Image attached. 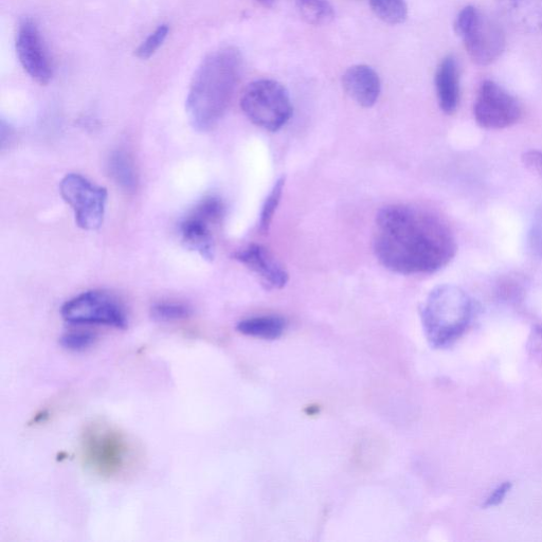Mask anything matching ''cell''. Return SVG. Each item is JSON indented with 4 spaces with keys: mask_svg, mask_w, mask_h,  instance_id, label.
<instances>
[{
    "mask_svg": "<svg viewBox=\"0 0 542 542\" xmlns=\"http://www.w3.org/2000/svg\"><path fill=\"white\" fill-rule=\"evenodd\" d=\"M224 215L225 206L220 198L206 197L180 224L183 243L205 260L212 261L215 256L213 229L221 224Z\"/></svg>",
    "mask_w": 542,
    "mask_h": 542,
    "instance_id": "9c48e42d",
    "label": "cell"
},
{
    "mask_svg": "<svg viewBox=\"0 0 542 542\" xmlns=\"http://www.w3.org/2000/svg\"><path fill=\"white\" fill-rule=\"evenodd\" d=\"M247 118L259 128L278 132L294 112L286 88L274 80H258L247 86L241 99Z\"/></svg>",
    "mask_w": 542,
    "mask_h": 542,
    "instance_id": "8992f818",
    "label": "cell"
},
{
    "mask_svg": "<svg viewBox=\"0 0 542 542\" xmlns=\"http://www.w3.org/2000/svg\"><path fill=\"white\" fill-rule=\"evenodd\" d=\"M455 31L463 40L469 58L479 66L495 63L507 47L503 28L473 6L459 13Z\"/></svg>",
    "mask_w": 542,
    "mask_h": 542,
    "instance_id": "5b68a950",
    "label": "cell"
},
{
    "mask_svg": "<svg viewBox=\"0 0 542 542\" xmlns=\"http://www.w3.org/2000/svg\"><path fill=\"white\" fill-rule=\"evenodd\" d=\"M243 58L234 47L208 54L190 85L186 110L193 128L206 132L223 118L241 78Z\"/></svg>",
    "mask_w": 542,
    "mask_h": 542,
    "instance_id": "7a4b0ae2",
    "label": "cell"
},
{
    "mask_svg": "<svg viewBox=\"0 0 542 542\" xmlns=\"http://www.w3.org/2000/svg\"><path fill=\"white\" fill-rule=\"evenodd\" d=\"M505 22L518 32L542 33V0H496Z\"/></svg>",
    "mask_w": 542,
    "mask_h": 542,
    "instance_id": "4fadbf2b",
    "label": "cell"
},
{
    "mask_svg": "<svg viewBox=\"0 0 542 542\" xmlns=\"http://www.w3.org/2000/svg\"><path fill=\"white\" fill-rule=\"evenodd\" d=\"M285 186V177H280L273 189H271L263 205L260 219V230L263 233L268 232L271 222H273L275 213L280 204L283 189Z\"/></svg>",
    "mask_w": 542,
    "mask_h": 542,
    "instance_id": "44dd1931",
    "label": "cell"
},
{
    "mask_svg": "<svg viewBox=\"0 0 542 542\" xmlns=\"http://www.w3.org/2000/svg\"><path fill=\"white\" fill-rule=\"evenodd\" d=\"M534 338L538 340V342L542 343V325H539L534 331Z\"/></svg>",
    "mask_w": 542,
    "mask_h": 542,
    "instance_id": "83f0119b",
    "label": "cell"
},
{
    "mask_svg": "<svg viewBox=\"0 0 542 542\" xmlns=\"http://www.w3.org/2000/svg\"><path fill=\"white\" fill-rule=\"evenodd\" d=\"M529 248L533 255L542 258V207L537 211L529 232Z\"/></svg>",
    "mask_w": 542,
    "mask_h": 542,
    "instance_id": "cb8c5ba5",
    "label": "cell"
},
{
    "mask_svg": "<svg viewBox=\"0 0 542 542\" xmlns=\"http://www.w3.org/2000/svg\"><path fill=\"white\" fill-rule=\"evenodd\" d=\"M343 88L358 105L372 107L381 95L382 85L377 72L367 65L349 68L342 78Z\"/></svg>",
    "mask_w": 542,
    "mask_h": 542,
    "instance_id": "5bb4252c",
    "label": "cell"
},
{
    "mask_svg": "<svg viewBox=\"0 0 542 542\" xmlns=\"http://www.w3.org/2000/svg\"><path fill=\"white\" fill-rule=\"evenodd\" d=\"M302 20L314 26L330 24L335 17L329 0H294Z\"/></svg>",
    "mask_w": 542,
    "mask_h": 542,
    "instance_id": "ac0fdd59",
    "label": "cell"
},
{
    "mask_svg": "<svg viewBox=\"0 0 542 542\" xmlns=\"http://www.w3.org/2000/svg\"><path fill=\"white\" fill-rule=\"evenodd\" d=\"M81 457L89 472L104 479L129 475L138 461L135 443L125 432L103 422L88 424L81 436Z\"/></svg>",
    "mask_w": 542,
    "mask_h": 542,
    "instance_id": "3957f363",
    "label": "cell"
},
{
    "mask_svg": "<svg viewBox=\"0 0 542 542\" xmlns=\"http://www.w3.org/2000/svg\"><path fill=\"white\" fill-rule=\"evenodd\" d=\"M97 336L87 331H72L64 334L60 343L61 346L71 352H84L95 346Z\"/></svg>",
    "mask_w": 542,
    "mask_h": 542,
    "instance_id": "7402d4cb",
    "label": "cell"
},
{
    "mask_svg": "<svg viewBox=\"0 0 542 542\" xmlns=\"http://www.w3.org/2000/svg\"><path fill=\"white\" fill-rule=\"evenodd\" d=\"M192 311L189 306L176 302H161L154 304L151 316L156 321L173 322L189 318Z\"/></svg>",
    "mask_w": 542,
    "mask_h": 542,
    "instance_id": "ffe728a7",
    "label": "cell"
},
{
    "mask_svg": "<svg viewBox=\"0 0 542 542\" xmlns=\"http://www.w3.org/2000/svg\"><path fill=\"white\" fill-rule=\"evenodd\" d=\"M511 486L512 484L510 482H505L502 485L498 486L494 493L489 498H487L484 504V508H492L500 504L505 498V496H507L508 492L511 490Z\"/></svg>",
    "mask_w": 542,
    "mask_h": 542,
    "instance_id": "484cf974",
    "label": "cell"
},
{
    "mask_svg": "<svg viewBox=\"0 0 542 542\" xmlns=\"http://www.w3.org/2000/svg\"><path fill=\"white\" fill-rule=\"evenodd\" d=\"M16 52L27 74L41 85H47L53 76L51 61L48 57L38 25L31 18H24L16 34Z\"/></svg>",
    "mask_w": 542,
    "mask_h": 542,
    "instance_id": "8fae6325",
    "label": "cell"
},
{
    "mask_svg": "<svg viewBox=\"0 0 542 542\" xmlns=\"http://www.w3.org/2000/svg\"><path fill=\"white\" fill-rule=\"evenodd\" d=\"M108 174L114 182L126 191H134L137 174L130 156L122 151L114 152L107 161Z\"/></svg>",
    "mask_w": 542,
    "mask_h": 542,
    "instance_id": "e0dca14e",
    "label": "cell"
},
{
    "mask_svg": "<svg viewBox=\"0 0 542 542\" xmlns=\"http://www.w3.org/2000/svg\"><path fill=\"white\" fill-rule=\"evenodd\" d=\"M169 31L168 25H160L148 36L146 41L141 43L137 49V57L141 60H148L153 57L156 51L165 43Z\"/></svg>",
    "mask_w": 542,
    "mask_h": 542,
    "instance_id": "603a6c76",
    "label": "cell"
},
{
    "mask_svg": "<svg viewBox=\"0 0 542 542\" xmlns=\"http://www.w3.org/2000/svg\"><path fill=\"white\" fill-rule=\"evenodd\" d=\"M474 315V302L456 285L433 289L422 306L421 317L426 336L435 348H445L467 330Z\"/></svg>",
    "mask_w": 542,
    "mask_h": 542,
    "instance_id": "277c9868",
    "label": "cell"
},
{
    "mask_svg": "<svg viewBox=\"0 0 542 542\" xmlns=\"http://www.w3.org/2000/svg\"><path fill=\"white\" fill-rule=\"evenodd\" d=\"M436 89L443 113L455 114L460 103V75L454 57H446L439 65L436 74Z\"/></svg>",
    "mask_w": 542,
    "mask_h": 542,
    "instance_id": "9a60e30c",
    "label": "cell"
},
{
    "mask_svg": "<svg viewBox=\"0 0 542 542\" xmlns=\"http://www.w3.org/2000/svg\"><path fill=\"white\" fill-rule=\"evenodd\" d=\"M234 259L255 273L268 289H281L289 280L286 269L262 245H249L237 252Z\"/></svg>",
    "mask_w": 542,
    "mask_h": 542,
    "instance_id": "7c38bea8",
    "label": "cell"
},
{
    "mask_svg": "<svg viewBox=\"0 0 542 542\" xmlns=\"http://www.w3.org/2000/svg\"><path fill=\"white\" fill-rule=\"evenodd\" d=\"M63 200L74 210L77 225L87 231L101 228L107 203V190L80 174H67L60 184Z\"/></svg>",
    "mask_w": 542,
    "mask_h": 542,
    "instance_id": "ba28073f",
    "label": "cell"
},
{
    "mask_svg": "<svg viewBox=\"0 0 542 542\" xmlns=\"http://www.w3.org/2000/svg\"><path fill=\"white\" fill-rule=\"evenodd\" d=\"M286 329V321L278 316L252 317L242 320L237 330L246 336L274 340L281 337Z\"/></svg>",
    "mask_w": 542,
    "mask_h": 542,
    "instance_id": "2e32d148",
    "label": "cell"
},
{
    "mask_svg": "<svg viewBox=\"0 0 542 542\" xmlns=\"http://www.w3.org/2000/svg\"><path fill=\"white\" fill-rule=\"evenodd\" d=\"M522 164L532 173L542 177V152L531 150L523 153Z\"/></svg>",
    "mask_w": 542,
    "mask_h": 542,
    "instance_id": "d4e9b609",
    "label": "cell"
},
{
    "mask_svg": "<svg viewBox=\"0 0 542 542\" xmlns=\"http://www.w3.org/2000/svg\"><path fill=\"white\" fill-rule=\"evenodd\" d=\"M61 315L66 322L77 325L126 329L129 324L123 304L103 291H89L70 299L62 306Z\"/></svg>",
    "mask_w": 542,
    "mask_h": 542,
    "instance_id": "52a82bcc",
    "label": "cell"
},
{
    "mask_svg": "<svg viewBox=\"0 0 542 542\" xmlns=\"http://www.w3.org/2000/svg\"><path fill=\"white\" fill-rule=\"evenodd\" d=\"M477 124L484 130L498 131L511 128L522 117L518 100L494 81H484L474 106Z\"/></svg>",
    "mask_w": 542,
    "mask_h": 542,
    "instance_id": "30bf717a",
    "label": "cell"
},
{
    "mask_svg": "<svg viewBox=\"0 0 542 542\" xmlns=\"http://www.w3.org/2000/svg\"><path fill=\"white\" fill-rule=\"evenodd\" d=\"M257 2L265 8H274L281 3V0H257Z\"/></svg>",
    "mask_w": 542,
    "mask_h": 542,
    "instance_id": "4316f807",
    "label": "cell"
},
{
    "mask_svg": "<svg viewBox=\"0 0 542 542\" xmlns=\"http://www.w3.org/2000/svg\"><path fill=\"white\" fill-rule=\"evenodd\" d=\"M369 5L379 20L389 25H399L407 20L405 0H369Z\"/></svg>",
    "mask_w": 542,
    "mask_h": 542,
    "instance_id": "d6986e66",
    "label": "cell"
},
{
    "mask_svg": "<svg viewBox=\"0 0 542 542\" xmlns=\"http://www.w3.org/2000/svg\"><path fill=\"white\" fill-rule=\"evenodd\" d=\"M374 254L385 268L400 275L435 274L454 260L453 231L437 214L409 205H392L378 212Z\"/></svg>",
    "mask_w": 542,
    "mask_h": 542,
    "instance_id": "6da1fadb",
    "label": "cell"
}]
</instances>
